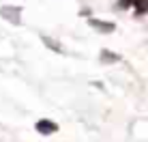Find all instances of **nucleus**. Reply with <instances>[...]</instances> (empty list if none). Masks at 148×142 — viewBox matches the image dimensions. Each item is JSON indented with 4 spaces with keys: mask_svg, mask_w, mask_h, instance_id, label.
<instances>
[{
    "mask_svg": "<svg viewBox=\"0 0 148 142\" xmlns=\"http://www.w3.org/2000/svg\"><path fill=\"white\" fill-rule=\"evenodd\" d=\"M0 15H2L4 19H9V22H13V24H22V9L19 7H2L0 9Z\"/></svg>",
    "mask_w": 148,
    "mask_h": 142,
    "instance_id": "nucleus-1",
    "label": "nucleus"
},
{
    "mask_svg": "<svg viewBox=\"0 0 148 142\" xmlns=\"http://www.w3.org/2000/svg\"><path fill=\"white\" fill-rule=\"evenodd\" d=\"M37 131L39 134H43V136H49V134H56L58 131V125L54 123V121H49V119H41V121H37Z\"/></svg>",
    "mask_w": 148,
    "mask_h": 142,
    "instance_id": "nucleus-2",
    "label": "nucleus"
},
{
    "mask_svg": "<svg viewBox=\"0 0 148 142\" xmlns=\"http://www.w3.org/2000/svg\"><path fill=\"white\" fill-rule=\"evenodd\" d=\"M88 24H90V26H92V28L101 30V32H103V34H108V32H112V30L116 28V26H114V24H112V22H101V19H95V17H90V19H88Z\"/></svg>",
    "mask_w": 148,
    "mask_h": 142,
    "instance_id": "nucleus-3",
    "label": "nucleus"
},
{
    "mask_svg": "<svg viewBox=\"0 0 148 142\" xmlns=\"http://www.w3.org/2000/svg\"><path fill=\"white\" fill-rule=\"evenodd\" d=\"M101 60H103V63H118L120 56L118 54H112L110 50H101Z\"/></svg>",
    "mask_w": 148,
    "mask_h": 142,
    "instance_id": "nucleus-4",
    "label": "nucleus"
},
{
    "mask_svg": "<svg viewBox=\"0 0 148 142\" xmlns=\"http://www.w3.org/2000/svg\"><path fill=\"white\" fill-rule=\"evenodd\" d=\"M41 41L47 45V48L52 50V52H56V54H60V52H62V45H58V43L54 41V39H49V37H41Z\"/></svg>",
    "mask_w": 148,
    "mask_h": 142,
    "instance_id": "nucleus-5",
    "label": "nucleus"
}]
</instances>
